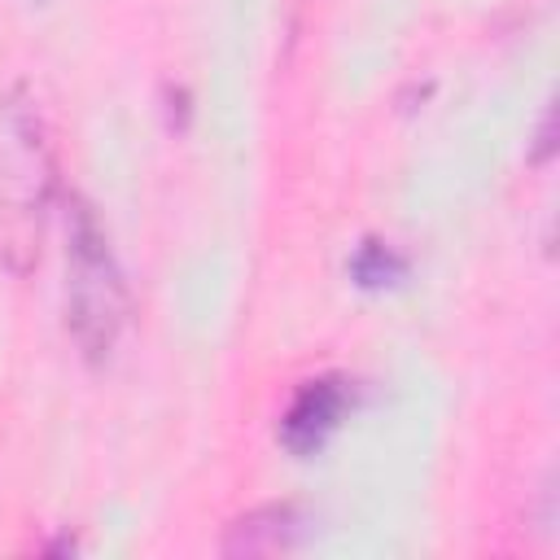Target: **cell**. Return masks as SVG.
I'll list each match as a JSON object with an SVG mask.
<instances>
[{
	"mask_svg": "<svg viewBox=\"0 0 560 560\" xmlns=\"http://www.w3.org/2000/svg\"><path fill=\"white\" fill-rule=\"evenodd\" d=\"M66 328L88 359H105L127 328V280L83 197L66 214Z\"/></svg>",
	"mask_w": 560,
	"mask_h": 560,
	"instance_id": "obj_1",
	"label": "cell"
},
{
	"mask_svg": "<svg viewBox=\"0 0 560 560\" xmlns=\"http://www.w3.org/2000/svg\"><path fill=\"white\" fill-rule=\"evenodd\" d=\"M52 188V153L39 118L26 105L0 114V254L22 271L35 258L44 206Z\"/></svg>",
	"mask_w": 560,
	"mask_h": 560,
	"instance_id": "obj_2",
	"label": "cell"
},
{
	"mask_svg": "<svg viewBox=\"0 0 560 560\" xmlns=\"http://www.w3.org/2000/svg\"><path fill=\"white\" fill-rule=\"evenodd\" d=\"M346 411H350V381H341V376H315V381H306L293 394L289 411L280 416V442H284V451L289 455H315V451H324L328 438L341 429Z\"/></svg>",
	"mask_w": 560,
	"mask_h": 560,
	"instance_id": "obj_3",
	"label": "cell"
},
{
	"mask_svg": "<svg viewBox=\"0 0 560 560\" xmlns=\"http://www.w3.org/2000/svg\"><path fill=\"white\" fill-rule=\"evenodd\" d=\"M302 534V516L293 503H267L258 512H245L241 521H232L223 551L228 556H276L289 551Z\"/></svg>",
	"mask_w": 560,
	"mask_h": 560,
	"instance_id": "obj_4",
	"label": "cell"
},
{
	"mask_svg": "<svg viewBox=\"0 0 560 560\" xmlns=\"http://www.w3.org/2000/svg\"><path fill=\"white\" fill-rule=\"evenodd\" d=\"M350 271H354V280H359V284H389V280H398V276H402V258H398L389 245L368 241V245L354 254Z\"/></svg>",
	"mask_w": 560,
	"mask_h": 560,
	"instance_id": "obj_5",
	"label": "cell"
}]
</instances>
